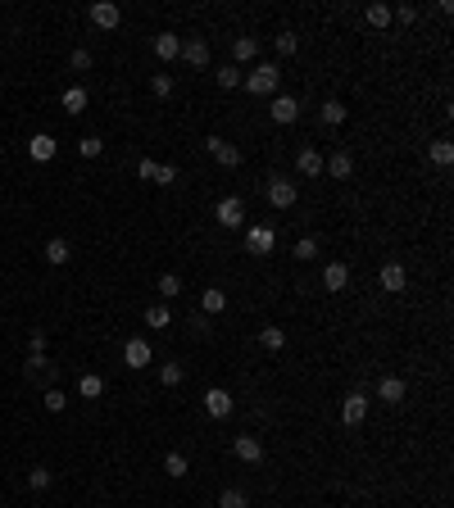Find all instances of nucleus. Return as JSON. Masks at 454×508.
Segmentation results:
<instances>
[{"label":"nucleus","mask_w":454,"mask_h":508,"mask_svg":"<svg viewBox=\"0 0 454 508\" xmlns=\"http://www.w3.org/2000/svg\"><path fill=\"white\" fill-rule=\"evenodd\" d=\"M277 78H282V73H277V64H255V69H250L241 82H246L250 95H273L277 91Z\"/></svg>","instance_id":"1"},{"label":"nucleus","mask_w":454,"mask_h":508,"mask_svg":"<svg viewBox=\"0 0 454 508\" xmlns=\"http://www.w3.org/2000/svg\"><path fill=\"white\" fill-rule=\"evenodd\" d=\"M295 200H300L295 181H286V177H268V205H273V209H291Z\"/></svg>","instance_id":"2"},{"label":"nucleus","mask_w":454,"mask_h":508,"mask_svg":"<svg viewBox=\"0 0 454 508\" xmlns=\"http://www.w3.org/2000/svg\"><path fill=\"white\" fill-rule=\"evenodd\" d=\"M214 218H218L223 227H241V223H246V200H241V195H227V200H218Z\"/></svg>","instance_id":"3"},{"label":"nucleus","mask_w":454,"mask_h":508,"mask_svg":"<svg viewBox=\"0 0 454 508\" xmlns=\"http://www.w3.org/2000/svg\"><path fill=\"white\" fill-rule=\"evenodd\" d=\"M363 418H368V399H363L359 390H350V395L341 399V423H345V427H359Z\"/></svg>","instance_id":"4"},{"label":"nucleus","mask_w":454,"mask_h":508,"mask_svg":"<svg viewBox=\"0 0 454 508\" xmlns=\"http://www.w3.org/2000/svg\"><path fill=\"white\" fill-rule=\"evenodd\" d=\"M86 14H91V23L95 27H105V32H109V27H119V18H123V9L114 5V0H95L91 9H86Z\"/></svg>","instance_id":"5"},{"label":"nucleus","mask_w":454,"mask_h":508,"mask_svg":"<svg viewBox=\"0 0 454 508\" xmlns=\"http://www.w3.org/2000/svg\"><path fill=\"white\" fill-rule=\"evenodd\" d=\"M55 150H60V141H55L51 132H36V137L27 141V155H32L36 164H51V159H55Z\"/></svg>","instance_id":"6"},{"label":"nucleus","mask_w":454,"mask_h":508,"mask_svg":"<svg viewBox=\"0 0 454 508\" xmlns=\"http://www.w3.org/2000/svg\"><path fill=\"white\" fill-rule=\"evenodd\" d=\"M268 114H273V123H282V128H286V123L300 118V100H295V95H277V100L268 104Z\"/></svg>","instance_id":"7"},{"label":"nucleus","mask_w":454,"mask_h":508,"mask_svg":"<svg viewBox=\"0 0 454 508\" xmlns=\"http://www.w3.org/2000/svg\"><path fill=\"white\" fill-rule=\"evenodd\" d=\"M378 282H382V291H391V295H400L404 286H409V273H404L400 263H382V273H378Z\"/></svg>","instance_id":"8"},{"label":"nucleus","mask_w":454,"mask_h":508,"mask_svg":"<svg viewBox=\"0 0 454 508\" xmlns=\"http://www.w3.org/2000/svg\"><path fill=\"white\" fill-rule=\"evenodd\" d=\"M232 454H236L241 463H264V445H259L255 436H236L232 440Z\"/></svg>","instance_id":"9"},{"label":"nucleus","mask_w":454,"mask_h":508,"mask_svg":"<svg viewBox=\"0 0 454 508\" xmlns=\"http://www.w3.org/2000/svg\"><path fill=\"white\" fill-rule=\"evenodd\" d=\"M246 250L250 254H273V227H246Z\"/></svg>","instance_id":"10"},{"label":"nucleus","mask_w":454,"mask_h":508,"mask_svg":"<svg viewBox=\"0 0 454 508\" xmlns=\"http://www.w3.org/2000/svg\"><path fill=\"white\" fill-rule=\"evenodd\" d=\"M123 363H128V368H146V363H150V345L146 341H141V336H132L128 345H123Z\"/></svg>","instance_id":"11"},{"label":"nucleus","mask_w":454,"mask_h":508,"mask_svg":"<svg viewBox=\"0 0 454 508\" xmlns=\"http://www.w3.org/2000/svg\"><path fill=\"white\" fill-rule=\"evenodd\" d=\"M209 155H214L223 168H236L241 164V150L232 146V141H223V137H209Z\"/></svg>","instance_id":"12"},{"label":"nucleus","mask_w":454,"mask_h":508,"mask_svg":"<svg viewBox=\"0 0 454 508\" xmlns=\"http://www.w3.org/2000/svg\"><path fill=\"white\" fill-rule=\"evenodd\" d=\"M345 286H350V268H345V263H327L323 268V291H345Z\"/></svg>","instance_id":"13"},{"label":"nucleus","mask_w":454,"mask_h":508,"mask_svg":"<svg viewBox=\"0 0 454 508\" xmlns=\"http://www.w3.org/2000/svg\"><path fill=\"white\" fill-rule=\"evenodd\" d=\"M323 172H332L336 181H345L354 172V159H350V150H336L332 159H323Z\"/></svg>","instance_id":"14"},{"label":"nucleus","mask_w":454,"mask_h":508,"mask_svg":"<svg viewBox=\"0 0 454 508\" xmlns=\"http://www.w3.org/2000/svg\"><path fill=\"white\" fill-rule=\"evenodd\" d=\"M205 409H209V418H227V413H232V395H227L223 386H214V390L205 395Z\"/></svg>","instance_id":"15"},{"label":"nucleus","mask_w":454,"mask_h":508,"mask_svg":"<svg viewBox=\"0 0 454 508\" xmlns=\"http://www.w3.org/2000/svg\"><path fill=\"white\" fill-rule=\"evenodd\" d=\"M223 309H227V291L209 286V291L200 295V313H205V318H214V313H223Z\"/></svg>","instance_id":"16"},{"label":"nucleus","mask_w":454,"mask_h":508,"mask_svg":"<svg viewBox=\"0 0 454 508\" xmlns=\"http://www.w3.org/2000/svg\"><path fill=\"white\" fill-rule=\"evenodd\" d=\"M378 399H386V404H404V381L400 377H382L378 381Z\"/></svg>","instance_id":"17"},{"label":"nucleus","mask_w":454,"mask_h":508,"mask_svg":"<svg viewBox=\"0 0 454 508\" xmlns=\"http://www.w3.org/2000/svg\"><path fill=\"white\" fill-rule=\"evenodd\" d=\"M295 168H300L305 177H318V172H323V155H318L314 146H305L300 155H295Z\"/></svg>","instance_id":"18"},{"label":"nucleus","mask_w":454,"mask_h":508,"mask_svg":"<svg viewBox=\"0 0 454 508\" xmlns=\"http://www.w3.org/2000/svg\"><path fill=\"white\" fill-rule=\"evenodd\" d=\"M182 60L196 64V69H205V64H209V41H200V36H196V41H187V46H182Z\"/></svg>","instance_id":"19"},{"label":"nucleus","mask_w":454,"mask_h":508,"mask_svg":"<svg viewBox=\"0 0 454 508\" xmlns=\"http://www.w3.org/2000/svg\"><path fill=\"white\" fill-rule=\"evenodd\" d=\"M154 55H159V60H178V55H182V41L173 32H159V36H154Z\"/></svg>","instance_id":"20"},{"label":"nucleus","mask_w":454,"mask_h":508,"mask_svg":"<svg viewBox=\"0 0 454 508\" xmlns=\"http://www.w3.org/2000/svg\"><path fill=\"white\" fill-rule=\"evenodd\" d=\"M232 55H236V64H255L259 41H255V36H236V41H232Z\"/></svg>","instance_id":"21"},{"label":"nucleus","mask_w":454,"mask_h":508,"mask_svg":"<svg viewBox=\"0 0 454 508\" xmlns=\"http://www.w3.org/2000/svg\"><path fill=\"white\" fill-rule=\"evenodd\" d=\"M77 395H82V399H100V395H105V377H95V372H86V377L77 381Z\"/></svg>","instance_id":"22"},{"label":"nucleus","mask_w":454,"mask_h":508,"mask_svg":"<svg viewBox=\"0 0 454 508\" xmlns=\"http://www.w3.org/2000/svg\"><path fill=\"white\" fill-rule=\"evenodd\" d=\"M73 259V250H69V241H60V236H55L51 245H46V263H55V268H64Z\"/></svg>","instance_id":"23"},{"label":"nucleus","mask_w":454,"mask_h":508,"mask_svg":"<svg viewBox=\"0 0 454 508\" xmlns=\"http://www.w3.org/2000/svg\"><path fill=\"white\" fill-rule=\"evenodd\" d=\"M64 114H86V91L82 86H69V91H64Z\"/></svg>","instance_id":"24"},{"label":"nucleus","mask_w":454,"mask_h":508,"mask_svg":"<svg viewBox=\"0 0 454 508\" xmlns=\"http://www.w3.org/2000/svg\"><path fill=\"white\" fill-rule=\"evenodd\" d=\"M27 377H32V381H46V377H55V368L46 363V354H32V359H27Z\"/></svg>","instance_id":"25"},{"label":"nucleus","mask_w":454,"mask_h":508,"mask_svg":"<svg viewBox=\"0 0 454 508\" xmlns=\"http://www.w3.org/2000/svg\"><path fill=\"white\" fill-rule=\"evenodd\" d=\"M241 78H246V73H241L236 64H223V69H218V86H223V91H236Z\"/></svg>","instance_id":"26"},{"label":"nucleus","mask_w":454,"mask_h":508,"mask_svg":"<svg viewBox=\"0 0 454 508\" xmlns=\"http://www.w3.org/2000/svg\"><path fill=\"white\" fill-rule=\"evenodd\" d=\"M323 123H327V128H341V123H345V104L341 100H327L323 104Z\"/></svg>","instance_id":"27"},{"label":"nucleus","mask_w":454,"mask_h":508,"mask_svg":"<svg viewBox=\"0 0 454 508\" xmlns=\"http://www.w3.org/2000/svg\"><path fill=\"white\" fill-rule=\"evenodd\" d=\"M432 164H441V168L454 164V146L450 141H432Z\"/></svg>","instance_id":"28"},{"label":"nucleus","mask_w":454,"mask_h":508,"mask_svg":"<svg viewBox=\"0 0 454 508\" xmlns=\"http://www.w3.org/2000/svg\"><path fill=\"white\" fill-rule=\"evenodd\" d=\"M259 345H264V350H282V345H286V331L282 327H264V331H259Z\"/></svg>","instance_id":"29"},{"label":"nucleus","mask_w":454,"mask_h":508,"mask_svg":"<svg viewBox=\"0 0 454 508\" xmlns=\"http://www.w3.org/2000/svg\"><path fill=\"white\" fill-rule=\"evenodd\" d=\"M273 46H277V55H295V50H300V36H295V32H277Z\"/></svg>","instance_id":"30"},{"label":"nucleus","mask_w":454,"mask_h":508,"mask_svg":"<svg viewBox=\"0 0 454 508\" xmlns=\"http://www.w3.org/2000/svg\"><path fill=\"white\" fill-rule=\"evenodd\" d=\"M218 508H250V500H246V490H223V500H218Z\"/></svg>","instance_id":"31"},{"label":"nucleus","mask_w":454,"mask_h":508,"mask_svg":"<svg viewBox=\"0 0 454 508\" xmlns=\"http://www.w3.org/2000/svg\"><path fill=\"white\" fill-rule=\"evenodd\" d=\"M77 150H82V159H100L105 141H100V137H82V141H77Z\"/></svg>","instance_id":"32"},{"label":"nucleus","mask_w":454,"mask_h":508,"mask_svg":"<svg viewBox=\"0 0 454 508\" xmlns=\"http://www.w3.org/2000/svg\"><path fill=\"white\" fill-rule=\"evenodd\" d=\"M150 91L159 95V100H168V95H173V78H168V73H154V78H150Z\"/></svg>","instance_id":"33"},{"label":"nucleus","mask_w":454,"mask_h":508,"mask_svg":"<svg viewBox=\"0 0 454 508\" xmlns=\"http://www.w3.org/2000/svg\"><path fill=\"white\" fill-rule=\"evenodd\" d=\"M363 18H368L373 27H386V23H391V5H368V14H363Z\"/></svg>","instance_id":"34"},{"label":"nucleus","mask_w":454,"mask_h":508,"mask_svg":"<svg viewBox=\"0 0 454 508\" xmlns=\"http://www.w3.org/2000/svg\"><path fill=\"white\" fill-rule=\"evenodd\" d=\"M178 291H182V282H178L173 273H163V277H159V295H163V300H178Z\"/></svg>","instance_id":"35"},{"label":"nucleus","mask_w":454,"mask_h":508,"mask_svg":"<svg viewBox=\"0 0 454 508\" xmlns=\"http://www.w3.org/2000/svg\"><path fill=\"white\" fill-rule=\"evenodd\" d=\"M163 472L168 476H187V454H168L163 458Z\"/></svg>","instance_id":"36"},{"label":"nucleus","mask_w":454,"mask_h":508,"mask_svg":"<svg viewBox=\"0 0 454 508\" xmlns=\"http://www.w3.org/2000/svg\"><path fill=\"white\" fill-rule=\"evenodd\" d=\"M146 322H150V327H168V322H173V313L163 309V304H154V309H146Z\"/></svg>","instance_id":"37"},{"label":"nucleus","mask_w":454,"mask_h":508,"mask_svg":"<svg viewBox=\"0 0 454 508\" xmlns=\"http://www.w3.org/2000/svg\"><path fill=\"white\" fill-rule=\"evenodd\" d=\"M27 486H32V490H46V486H51V467H32V472H27Z\"/></svg>","instance_id":"38"},{"label":"nucleus","mask_w":454,"mask_h":508,"mask_svg":"<svg viewBox=\"0 0 454 508\" xmlns=\"http://www.w3.org/2000/svg\"><path fill=\"white\" fill-rule=\"evenodd\" d=\"M69 69L73 73H86V69H91V50H73L69 55Z\"/></svg>","instance_id":"39"},{"label":"nucleus","mask_w":454,"mask_h":508,"mask_svg":"<svg viewBox=\"0 0 454 508\" xmlns=\"http://www.w3.org/2000/svg\"><path fill=\"white\" fill-rule=\"evenodd\" d=\"M64 404H69L64 390H46V409H51V413H64Z\"/></svg>","instance_id":"40"},{"label":"nucleus","mask_w":454,"mask_h":508,"mask_svg":"<svg viewBox=\"0 0 454 508\" xmlns=\"http://www.w3.org/2000/svg\"><path fill=\"white\" fill-rule=\"evenodd\" d=\"M318 254V241L314 236H300V241H295V259H314Z\"/></svg>","instance_id":"41"},{"label":"nucleus","mask_w":454,"mask_h":508,"mask_svg":"<svg viewBox=\"0 0 454 508\" xmlns=\"http://www.w3.org/2000/svg\"><path fill=\"white\" fill-rule=\"evenodd\" d=\"M159 381H163V386H178V381H182V368H178V363H163V368H159Z\"/></svg>","instance_id":"42"},{"label":"nucleus","mask_w":454,"mask_h":508,"mask_svg":"<svg viewBox=\"0 0 454 508\" xmlns=\"http://www.w3.org/2000/svg\"><path fill=\"white\" fill-rule=\"evenodd\" d=\"M137 177L141 181H154V177H159V164H154V159H141V164H137Z\"/></svg>","instance_id":"43"},{"label":"nucleus","mask_w":454,"mask_h":508,"mask_svg":"<svg viewBox=\"0 0 454 508\" xmlns=\"http://www.w3.org/2000/svg\"><path fill=\"white\" fill-rule=\"evenodd\" d=\"M27 345H32V354H46V331H41V327H36V331H32V336H27Z\"/></svg>","instance_id":"44"},{"label":"nucleus","mask_w":454,"mask_h":508,"mask_svg":"<svg viewBox=\"0 0 454 508\" xmlns=\"http://www.w3.org/2000/svg\"><path fill=\"white\" fill-rule=\"evenodd\" d=\"M395 18H400V23H413V18H418V9H413V5H400V9H395Z\"/></svg>","instance_id":"45"},{"label":"nucleus","mask_w":454,"mask_h":508,"mask_svg":"<svg viewBox=\"0 0 454 508\" xmlns=\"http://www.w3.org/2000/svg\"><path fill=\"white\" fill-rule=\"evenodd\" d=\"M154 181H159V186H173V181H178V168H159V177H154Z\"/></svg>","instance_id":"46"},{"label":"nucleus","mask_w":454,"mask_h":508,"mask_svg":"<svg viewBox=\"0 0 454 508\" xmlns=\"http://www.w3.org/2000/svg\"><path fill=\"white\" fill-rule=\"evenodd\" d=\"M191 331H196V336H205V331H209V322H205V313H196V318H191Z\"/></svg>","instance_id":"47"}]
</instances>
